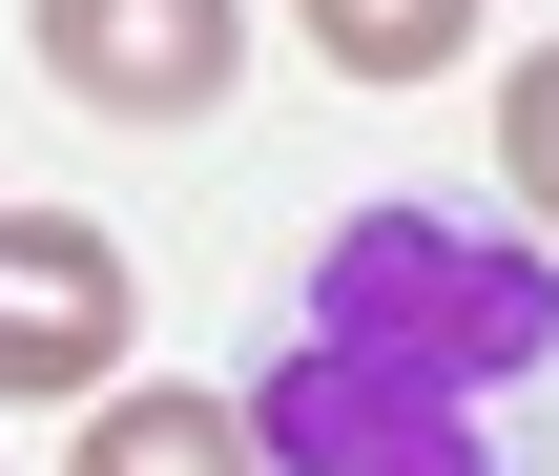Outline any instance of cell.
Here are the masks:
<instances>
[{
	"label": "cell",
	"instance_id": "obj_4",
	"mask_svg": "<svg viewBox=\"0 0 559 476\" xmlns=\"http://www.w3.org/2000/svg\"><path fill=\"white\" fill-rule=\"evenodd\" d=\"M62 476H270V456H249V394L124 373V394H83V456H62Z\"/></svg>",
	"mask_w": 559,
	"mask_h": 476
},
{
	"label": "cell",
	"instance_id": "obj_5",
	"mask_svg": "<svg viewBox=\"0 0 559 476\" xmlns=\"http://www.w3.org/2000/svg\"><path fill=\"white\" fill-rule=\"evenodd\" d=\"M290 21H311V62H332V83H456L498 0H290Z\"/></svg>",
	"mask_w": 559,
	"mask_h": 476
},
{
	"label": "cell",
	"instance_id": "obj_2",
	"mask_svg": "<svg viewBox=\"0 0 559 476\" xmlns=\"http://www.w3.org/2000/svg\"><path fill=\"white\" fill-rule=\"evenodd\" d=\"M124 332H145L124 249L83 207H0V394L21 415H83V394H124Z\"/></svg>",
	"mask_w": 559,
	"mask_h": 476
},
{
	"label": "cell",
	"instance_id": "obj_1",
	"mask_svg": "<svg viewBox=\"0 0 559 476\" xmlns=\"http://www.w3.org/2000/svg\"><path fill=\"white\" fill-rule=\"evenodd\" d=\"M559 373V290L477 207H353L311 249V373L249 394L270 476H477V394Z\"/></svg>",
	"mask_w": 559,
	"mask_h": 476
},
{
	"label": "cell",
	"instance_id": "obj_6",
	"mask_svg": "<svg viewBox=\"0 0 559 476\" xmlns=\"http://www.w3.org/2000/svg\"><path fill=\"white\" fill-rule=\"evenodd\" d=\"M498 166H519V228H559V41H519L498 83Z\"/></svg>",
	"mask_w": 559,
	"mask_h": 476
},
{
	"label": "cell",
	"instance_id": "obj_3",
	"mask_svg": "<svg viewBox=\"0 0 559 476\" xmlns=\"http://www.w3.org/2000/svg\"><path fill=\"white\" fill-rule=\"evenodd\" d=\"M21 41L83 124H207L249 62V0H21Z\"/></svg>",
	"mask_w": 559,
	"mask_h": 476
}]
</instances>
